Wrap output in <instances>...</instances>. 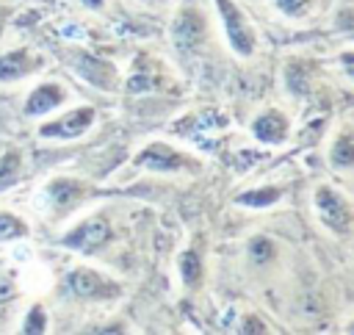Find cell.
Masks as SVG:
<instances>
[{"label":"cell","mask_w":354,"mask_h":335,"mask_svg":"<svg viewBox=\"0 0 354 335\" xmlns=\"http://www.w3.org/2000/svg\"><path fill=\"white\" fill-rule=\"evenodd\" d=\"M216 6H218V14H221V19H224L230 44L235 47V53L249 55V53L254 50V33H252L249 22L241 17V11H238L230 0H216Z\"/></svg>","instance_id":"cell-1"},{"label":"cell","mask_w":354,"mask_h":335,"mask_svg":"<svg viewBox=\"0 0 354 335\" xmlns=\"http://www.w3.org/2000/svg\"><path fill=\"white\" fill-rule=\"evenodd\" d=\"M108 235H111L108 221L97 216V219H88V221H83L80 227H75L69 235H64L61 244H64V246H75V249H86V252H88V249L105 244Z\"/></svg>","instance_id":"cell-2"},{"label":"cell","mask_w":354,"mask_h":335,"mask_svg":"<svg viewBox=\"0 0 354 335\" xmlns=\"http://www.w3.org/2000/svg\"><path fill=\"white\" fill-rule=\"evenodd\" d=\"M91 122H94V111H91V108H77V111H72V114L61 116L58 122L44 125V127H41V136L75 138V136H80L83 130H88V127H91Z\"/></svg>","instance_id":"cell-3"},{"label":"cell","mask_w":354,"mask_h":335,"mask_svg":"<svg viewBox=\"0 0 354 335\" xmlns=\"http://www.w3.org/2000/svg\"><path fill=\"white\" fill-rule=\"evenodd\" d=\"M75 66H77V72H80L88 83H94V86H100V89H113L116 72H113V66H111L108 61H102V58H97V55L77 53Z\"/></svg>","instance_id":"cell-4"},{"label":"cell","mask_w":354,"mask_h":335,"mask_svg":"<svg viewBox=\"0 0 354 335\" xmlns=\"http://www.w3.org/2000/svg\"><path fill=\"white\" fill-rule=\"evenodd\" d=\"M315 202H318V210H321L324 221H326L332 230L343 233V230L348 227V208H346V202H343L335 191L321 188V191L315 194Z\"/></svg>","instance_id":"cell-5"},{"label":"cell","mask_w":354,"mask_h":335,"mask_svg":"<svg viewBox=\"0 0 354 335\" xmlns=\"http://www.w3.org/2000/svg\"><path fill=\"white\" fill-rule=\"evenodd\" d=\"M136 163L152 166V169H177L180 163H185V158H180L177 152H171L166 144H152V147H147V150L136 158Z\"/></svg>","instance_id":"cell-6"},{"label":"cell","mask_w":354,"mask_h":335,"mask_svg":"<svg viewBox=\"0 0 354 335\" xmlns=\"http://www.w3.org/2000/svg\"><path fill=\"white\" fill-rule=\"evenodd\" d=\"M199 39H202V19L194 11L180 14V19L174 22V42L188 50V47L199 44Z\"/></svg>","instance_id":"cell-7"},{"label":"cell","mask_w":354,"mask_h":335,"mask_svg":"<svg viewBox=\"0 0 354 335\" xmlns=\"http://www.w3.org/2000/svg\"><path fill=\"white\" fill-rule=\"evenodd\" d=\"M61 100H64V91H61L55 83H47V86H39V89L30 94L25 111H28V114H44V111L55 108Z\"/></svg>","instance_id":"cell-8"},{"label":"cell","mask_w":354,"mask_h":335,"mask_svg":"<svg viewBox=\"0 0 354 335\" xmlns=\"http://www.w3.org/2000/svg\"><path fill=\"white\" fill-rule=\"evenodd\" d=\"M254 136H257L260 141H271V144L282 141V138H285V119H282L277 111L263 114V116L254 122Z\"/></svg>","instance_id":"cell-9"},{"label":"cell","mask_w":354,"mask_h":335,"mask_svg":"<svg viewBox=\"0 0 354 335\" xmlns=\"http://www.w3.org/2000/svg\"><path fill=\"white\" fill-rule=\"evenodd\" d=\"M69 288L77 296H94V293H105L108 291L102 277L94 274V271H75V274H69Z\"/></svg>","instance_id":"cell-10"},{"label":"cell","mask_w":354,"mask_h":335,"mask_svg":"<svg viewBox=\"0 0 354 335\" xmlns=\"http://www.w3.org/2000/svg\"><path fill=\"white\" fill-rule=\"evenodd\" d=\"M28 69V55L25 53H8L0 55V80H14Z\"/></svg>","instance_id":"cell-11"},{"label":"cell","mask_w":354,"mask_h":335,"mask_svg":"<svg viewBox=\"0 0 354 335\" xmlns=\"http://www.w3.org/2000/svg\"><path fill=\"white\" fill-rule=\"evenodd\" d=\"M47 194L53 197V202H55L58 208H64L66 202H72V199L80 194V185H77L75 180H53L50 188H47Z\"/></svg>","instance_id":"cell-12"},{"label":"cell","mask_w":354,"mask_h":335,"mask_svg":"<svg viewBox=\"0 0 354 335\" xmlns=\"http://www.w3.org/2000/svg\"><path fill=\"white\" fill-rule=\"evenodd\" d=\"M180 274H183V280H185L188 285H196V282H199V277H202V260H199L196 252L180 255Z\"/></svg>","instance_id":"cell-13"},{"label":"cell","mask_w":354,"mask_h":335,"mask_svg":"<svg viewBox=\"0 0 354 335\" xmlns=\"http://www.w3.org/2000/svg\"><path fill=\"white\" fill-rule=\"evenodd\" d=\"M277 197H279L277 188H260V191H246V194H241L238 202H241V205H252V208H266V205L277 202Z\"/></svg>","instance_id":"cell-14"},{"label":"cell","mask_w":354,"mask_h":335,"mask_svg":"<svg viewBox=\"0 0 354 335\" xmlns=\"http://www.w3.org/2000/svg\"><path fill=\"white\" fill-rule=\"evenodd\" d=\"M332 163L335 166H351V138L340 136L332 147Z\"/></svg>","instance_id":"cell-15"},{"label":"cell","mask_w":354,"mask_h":335,"mask_svg":"<svg viewBox=\"0 0 354 335\" xmlns=\"http://www.w3.org/2000/svg\"><path fill=\"white\" fill-rule=\"evenodd\" d=\"M25 233V224L8 213H0V238H17Z\"/></svg>","instance_id":"cell-16"},{"label":"cell","mask_w":354,"mask_h":335,"mask_svg":"<svg viewBox=\"0 0 354 335\" xmlns=\"http://www.w3.org/2000/svg\"><path fill=\"white\" fill-rule=\"evenodd\" d=\"M288 86L296 91V94H304L307 91V75L301 66H290L288 69Z\"/></svg>","instance_id":"cell-17"},{"label":"cell","mask_w":354,"mask_h":335,"mask_svg":"<svg viewBox=\"0 0 354 335\" xmlns=\"http://www.w3.org/2000/svg\"><path fill=\"white\" fill-rule=\"evenodd\" d=\"M44 310L41 307H33L30 313H28V318H25V332H44Z\"/></svg>","instance_id":"cell-18"},{"label":"cell","mask_w":354,"mask_h":335,"mask_svg":"<svg viewBox=\"0 0 354 335\" xmlns=\"http://www.w3.org/2000/svg\"><path fill=\"white\" fill-rule=\"evenodd\" d=\"M17 163H19L17 155H6V158L0 161V183H8V180L17 174V169H19Z\"/></svg>","instance_id":"cell-19"},{"label":"cell","mask_w":354,"mask_h":335,"mask_svg":"<svg viewBox=\"0 0 354 335\" xmlns=\"http://www.w3.org/2000/svg\"><path fill=\"white\" fill-rule=\"evenodd\" d=\"M252 255H254V260H266V257L271 255V244H268V241H263V238L252 241Z\"/></svg>","instance_id":"cell-20"},{"label":"cell","mask_w":354,"mask_h":335,"mask_svg":"<svg viewBox=\"0 0 354 335\" xmlns=\"http://www.w3.org/2000/svg\"><path fill=\"white\" fill-rule=\"evenodd\" d=\"M277 3H279V8H282V11H288V14H296V11H299V8H301L307 0H277Z\"/></svg>","instance_id":"cell-21"},{"label":"cell","mask_w":354,"mask_h":335,"mask_svg":"<svg viewBox=\"0 0 354 335\" xmlns=\"http://www.w3.org/2000/svg\"><path fill=\"white\" fill-rule=\"evenodd\" d=\"M86 3H91V6H97V3H100V0H86Z\"/></svg>","instance_id":"cell-22"}]
</instances>
